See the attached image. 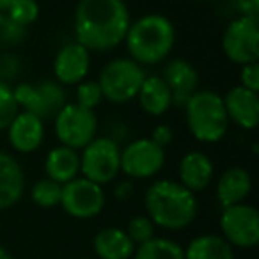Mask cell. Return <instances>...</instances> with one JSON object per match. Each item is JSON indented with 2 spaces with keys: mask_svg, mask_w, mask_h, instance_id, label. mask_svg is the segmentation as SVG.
Wrapping results in <instances>:
<instances>
[{
  "mask_svg": "<svg viewBox=\"0 0 259 259\" xmlns=\"http://www.w3.org/2000/svg\"><path fill=\"white\" fill-rule=\"evenodd\" d=\"M222 52L238 66L259 61V20L238 16L222 34Z\"/></svg>",
  "mask_w": 259,
  "mask_h": 259,
  "instance_id": "9",
  "label": "cell"
},
{
  "mask_svg": "<svg viewBox=\"0 0 259 259\" xmlns=\"http://www.w3.org/2000/svg\"><path fill=\"white\" fill-rule=\"evenodd\" d=\"M178 174H180L178 183L188 188L192 194H197V192L206 190L213 181L215 165H213L211 158L202 151H190L180 160Z\"/></svg>",
  "mask_w": 259,
  "mask_h": 259,
  "instance_id": "16",
  "label": "cell"
},
{
  "mask_svg": "<svg viewBox=\"0 0 259 259\" xmlns=\"http://www.w3.org/2000/svg\"><path fill=\"white\" fill-rule=\"evenodd\" d=\"M6 13H8V22L11 25L25 29L36 23V20L39 18V4L36 0H13Z\"/></svg>",
  "mask_w": 259,
  "mask_h": 259,
  "instance_id": "25",
  "label": "cell"
},
{
  "mask_svg": "<svg viewBox=\"0 0 259 259\" xmlns=\"http://www.w3.org/2000/svg\"><path fill=\"white\" fill-rule=\"evenodd\" d=\"M91 69V52L76 41L66 43L55 54L54 76L61 85H78L87 78Z\"/></svg>",
  "mask_w": 259,
  "mask_h": 259,
  "instance_id": "13",
  "label": "cell"
},
{
  "mask_svg": "<svg viewBox=\"0 0 259 259\" xmlns=\"http://www.w3.org/2000/svg\"><path fill=\"white\" fill-rule=\"evenodd\" d=\"M135 259H185V248L169 238H151L134 252Z\"/></svg>",
  "mask_w": 259,
  "mask_h": 259,
  "instance_id": "24",
  "label": "cell"
},
{
  "mask_svg": "<svg viewBox=\"0 0 259 259\" xmlns=\"http://www.w3.org/2000/svg\"><path fill=\"white\" fill-rule=\"evenodd\" d=\"M0 259H13L11 254H9V252L6 250V248L2 247V245H0Z\"/></svg>",
  "mask_w": 259,
  "mask_h": 259,
  "instance_id": "34",
  "label": "cell"
},
{
  "mask_svg": "<svg viewBox=\"0 0 259 259\" xmlns=\"http://www.w3.org/2000/svg\"><path fill=\"white\" fill-rule=\"evenodd\" d=\"M8 139L16 153L29 155L37 151L45 141V121L30 112H18L8 126Z\"/></svg>",
  "mask_w": 259,
  "mask_h": 259,
  "instance_id": "15",
  "label": "cell"
},
{
  "mask_svg": "<svg viewBox=\"0 0 259 259\" xmlns=\"http://www.w3.org/2000/svg\"><path fill=\"white\" fill-rule=\"evenodd\" d=\"M130 23L124 0H78L73 16L75 41L89 52H110L124 41Z\"/></svg>",
  "mask_w": 259,
  "mask_h": 259,
  "instance_id": "1",
  "label": "cell"
},
{
  "mask_svg": "<svg viewBox=\"0 0 259 259\" xmlns=\"http://www.w3.org/2000/svg\"><path fill=\"white\" fill-rule=\"evenodd\" d=\"M162 78L169 85L170 94H172V105L185 107L188 98L197 91L199 75L197 69L185 59H174L163 69Z\"/></svg>",
  "mask_w": 259,
  "mask_h": 259,
  "instance_id": "17",
  "label": "cell"
},
{
  "mask_svg": "<svg viewBox=\"0 0 259 259\" xmlns=\"http://www.w3.org/2000/svg\"><path fill=\"white\" fill-rule=\"evenodd\" d=\"M185 121L192 137L202 144H215L229 130L222 96L211 89H197L185 103Z\"/></svg>",
  "mask_w": 259,
  "mask_h": 259,
  "instance_id": "4",
  "label": "cell"
},
{
  "mask_svg": "<svg viewBox=\"0 0 259 259\" xmlns=\"http://www.w3.org/2000/svg\"><path fill=\"white\" fill-rule=\"evenodd\" d=\"M18 108L45 119H54L66 105L64 87L55 80H41L37 83L22 82L13 89Z\"/></svg>",
  "mask_w": 259,
  "mask_h": 259,
  "instance_id": "8",
  "label": "cell"
},
{
  "mask_svg": "<svg viewBox=\"0 0 259 259\" xmlns=\"http://www.w3.org/2000/svg\"><path fill=\"white\" fill-rule=\"evenodd\" d=\"M94 250L100 259H130L135 252V243L126 231L105 227L94 236Z\"/></svg>",
  "mask_w": 259,
  "mask_h": 259,
  "instance_id": "22",
  "label": "cell"
},
{
  "mask_svg": "<svg viewBox=\"0 0 259 259\" xmlns=\"http://www.w3.org/2000/svg\"><path fill=\"white\" fill-rule=\"evenodd\" d=\"M121 172V148L110 137H96L80 153V174L93 183H112Z\"/></svg>",
  "mask_w": 259,
  "mask_h": 259,
  "instance_id": "6",
  "label": "cell"
},
{
  "mask_svg": "<svg viewBox=\"0 0 259 259\" xmlns=\"http://www.w3.org/2000/svg\"><path fill=\"white\" fill-rule=\"evenodd\" d=\"M185 259H234L233 248L217 234H202L188 243Z\"/></svg>",
  "mask_w": 259,
  "mask_h": 259,
  "instance_id": "23",
  "label": "cell"
},
{
  "mask_svg": "<svg viewBox=\"0 0 259 259\" xmlns=\"http://www.w3.org/2000/svg\"><path fill=\"white\" fill-rule=\"evenodd\" d=\"M165 165V149L151 139H135L121 149V172L132 180H148Z\"/></svg>",
  "mask_w": 259,
  "mask_h": 259,
  "instance_id": "10",
  "label": "cell"
},
{
  "mask_svg": "<svg viewBox=\"0 0 259 259\" xmlns=\"http://www.w3.org/2000/svg\"><path fill=\"white\" fill-rule=\"evenodd\" d=\"M135 100L148 115L160 117L172 107V94L165 80L158 75H146Z\"/></svg>",
  "mask_w": 259,
  "mask_h": 259,
  "instance_id": "21",
  "label": "cell"
},
{
  "mask_svg": "<svg viewBox=\"0 0 259 259\" xmlns=\"http://www.w3.org/2000/svg\"><path fill=\"white\" fill-rule=\"evenodd\" d=\"M122 43L132 61L137 64L155 66L165 61L176 45V27L160 13H148L130 23Z\"/></svg>",
  "mask_w": 259,
  "mask_h": 259,
  "instance_id": "2",
  "label": "cell"
},
{
  "mask_svg": "<svg viewBox=\"0 0 259 259\" xmlns=\"http://www.w3.org/2000/svg\"><path fill=\"white\" fill-rule=\"evenodd\" d=\"M234 6L240 16L259 20V0H234Z\"/></svg>",
  "mask_w": 259,
  "mask_h": 259,
  "instance_id": "32",
  "label": "cell"
},
{
  "mask_svg": "<svg viewBox=\"0 0 259 259\" xmlns=\"http://www.w3.org/2000/svg\"><path fill=\"white\" fill-rule=\"evenodd\" d=\"M13 0H0V13H4L6 9L9 8V4H11Z\"/></svg>",
  "mask_w": 259,
  "mask_h": 259,
  "instance_id": "35",
  "label": "cell"
},
{
  "mask_svg": "<svg viewBox=\"0 0 259 259\" xmlns=\"http://www.w3.org/2000/svg\"><path fill=\"white\" fill-rule=\"evenodd\" d=\"M146 78V71L141 64L130 57H117L108 61L98 76L103 100L115 105L135 100Z\"/></svg>",
  "mask_w": 259,
  "mask_h": 259,
  "instance_id": "5",
  "label": "cell"
},
{
  "mask_svg": "<svg viewBox=\"0 0 259 259\" xmlns=\"http://www.w3.org/2000/svg\"><path fill=\"white\" fill-rule=\"evenodd\" d=\"M229 122L241 130H255L259 124V96L241 85L231 87L222 96Z\"/></svg>",
  "mask_w": 259,
  "mask_h": 259,
  "instance_id": "14",
  "label": "cell"
},
{
  "mask_svg": "<svg viewBox=\"0 0 259 259\" xmlns=\"http://www.w3.org/2000/svg\"><path fill=\"white\" fill-rule=\"evenodd\" d=\"M61 206L69 217L93 219L100 215L105 206L103 187L85 178H75L69 183L62 185Z\"/></svg>",
  "mask_w": 259,
  "mask_h": 259,
  "instance_id": "12",
  "label": "cell"
},
{
  "mask_svg": "<svg viewBox=\"0 0 259 259\" xmlns=\"http://www.w3.org/2000/svg\"><path fill=\"white\" fill-rule=\"evenodd\" d=\"M61 194L62 185L55 183L48 178L36 181L30 190V197L39 208H55L57 204H61Z\"/></svg>",
  "mask_w": 259,
  "mask_h": 259,
  "instance_id": "26",
  "label": "cell"
},
{
  "mask_svg": "<svg viewBox=\"0 0 259 259\" xmlns=\"http://www.w3.org/2000/svg\"><path fill=\"white\" fill-rule=\"evenodd\" d=\"M47 178L59 185H66L80 174V153L68 146H55L45 158Z\"/></svg>",
  "mask_w": 259,
  "mask_h": 259,
  "instance_id": "20",
  "label": "cell"
},
{
  "mask_svg": "<svg viewBox=\"0 0 259 259\" xmlns=\"http://www.w3.org/2000/svg\"><path fill=\"white\" fill-rule=\"evenodd\" d=\"M250 190L252 176L247 169L240 165L226 169L217 181V199H219L222 208L241 204L250 194Z\"/></svg>",
  "mask_w": 259,
  "mask_h": 259,
  "instance_id": "19",
  "label": "cell"
},
{
  "mask_svg": "<svg viewBox=\"0 0 259 259\" xmlns=\"http://www.w3.org/2000/svg\"><path fill=\"white\" fill-rule=\"evenodd\" d=\"M18 112L20 108L15 100L13 87L0 80V132L8 130V126L11 124V121L16 117Z\"/></svg>",
  "mask_w": 259,
  "mask_h": 259,
  "instance_id": "27",
  "label": "cell"
},
{
  "mask_svg": "<svg viewBox=\"0 0 259 259\" xmlns=\"http://www.w3.org/2000/svg\"><path fill=\"white\" fill-rule=\"evenodd\" d=\"M144 204L151 222L163 229H183L197 215L195 194L172 180H158L149 185Z\"/></svg>",
  "mask_w": 259,
  "mask_h": 259,
  "instance_id": "3",
  "label": "cell"
},
{
  "mask_svg": "<svg viewBox=\"0 0 259 259\" xmlns=\"http://www.w3.org/2000/svg\"><path fill=\"white\" fill-rule=\"evenodd\" d=\"M240 85L248 91H259V62L240 66Z\"/></svg>",
  "mask_w": 259,
  "mask_h": 259,
  "instance_id": "30",
  "label": "cell"
},
{
  "mask_svg": "<svg viewBox=\"0 0 259 259\" xmlns=\"http://www.w3.org/2000/svg\"><path fill=\"white\" fill-rule=\"evenodd\" d=\"M103 101V94H101L100 83L98 80H83L76 85V105L83 108H89V110H94L98 105Z\"/></svg>",
  "mask_w": 259,
  "mask_h": 259,
  "instance_id": "28",
  "label": "cell"
},
{
  "mask_svg": "<svg viewBox=\"0 0 259 259\" xmlns=\"http://www.w3.org/2000/svg\"><path fill=\"white\" fill-rule=\"evenodd\" d=\"M132 192H134V185L130 183V181H122V183H119L117 187H115V197L117 199H128L130 195H132Z\"/></svg>",
  "mask_w": 259,
  "mask_h": 259,
  "instance_id": "33",
  "label": "cell"
},
{
  "mask_svg": "<svg viewBox=\"0 0 259 259\" xmlns=\"http://www.w3.org/2000/svg\"><path fill=\"white\" fill-rule=\"evenodd\" d=\"M25 192V174L13 155L0 151V209L13 208Z\"/></svg>",
  "mask_w": 259,
  "mask_h": 259,
  "instance_id": "18",
  "label": "cell"
},
{
  "mask_svg": "<svg viewBox=\"0 0 259 259\" xmlns=\"http://www.w3.org/2000/svg\"><path fill=\"white\" fill-rule=\"evenodd\" d=\"M126 234H128L130 240L134 241V243H146L148 240L155 238V224L151 222L149 217L137 215L128 222Z\"/></svg>",
  "mask_w": 259,
  "mask_h": 259,
  "instance_id": "29",
  "label": "cell"
},
{
  "mask_svg": "<svg viewBox=\"0 0 259 259\" xmlns=\"http://www.w3.org/2000/svg\"><path fill=\"white\" fill-rule=\"evenodd\" d=\"M220 229L229 245L250 248L259 243V213L245 202L222 208Z\"/></svg>",
  "mask_w": 259,
  "mask_h": 259,
  "instance_id": "11",
  "label": "cell"
},
{
  "mask_svg": "<svg viewBox=\"0 0 259 259\" xmlns=\"http://www.w3.org/2000/svg\"><path fill=\"white\" fill-rule=\"evenodd\" d=\"M54 132L62 146L71 149H83L98 137L96 112L76 103H66L54 117Z\"/></svg>",
  "mask_w": 259,
  "mask_h": 259,
  "instance_id": "7",
  "label": "cell"
},
{
  "mask_svg": "<svg viewBox=\"0 0 259 259\" xmlns=\"http://www.w3.org/2000/svg\"><path fill=\"white\" fill-rule=\"evenodd\" d=\"M149 139H151L156 146H160V148L165 149L167 146L172 142L174 132H172V128H170L169 124H158V126H155V130L151 132V137H149Z\"/></svg>",
  "mask_w": 259,
  "mask_h": 259,
  "instance_id": "31",
  "label": "cell"
}]
</instances>
